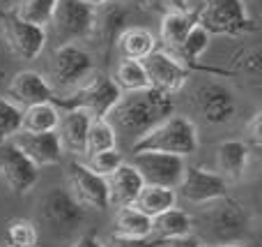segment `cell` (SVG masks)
I'll use <instances>...</instances> for the list:
<instances>
[{"label":"cell","instance_id":"cell-32","mask_svg":"<svg viewBox=\"0 0 262 247\" xmlns=\"http://www.w3.org/2000/svg\"><path fill=\"white\" fill-rule=\"evenodd\" d=\"M37 226L35 222L16 217V220H9L7 229H5V245L9 247H35L37 245Z\"/></svg>","mask_w":262,"mask_h":247},{"label":"cell","instance_id":"cell-17","mask_svg":"<svg viewBox=\"0 0 262 247\" xmlns=\"http://www.w3.org/2000/svg\"><path fill=\"white\" fill-rule=\"evenodd\" d=\"M136 12V7H129V3H104L97 7L95 14V28L92 35L95 40H99L101 46H113L118 42L120 32L124 28H129V18Z\"/></svg>","mask_w":262,"mask_h":247},{"label":"cell","instance_id":"cell-38","mask_svg":"<svg viewBox=\"0 0 262 247\" xmlns=\"http://www.w3.org/2000/svg\"><path fill=\"white\" fill-rule=\"evenodd\" d=\"M72 247H104V240H99L92 234H85V236H81Z\"/></svg>","mask_w":262,"mask_h":247},{"label":"cell","instance_id":"cell-28","mask_svg":"<svg viewBox=\"0 0 262 247\" xmlns=\"http://www.w3.org/2000/svg\"><path fill=\"white\" fill-rule=\"evenodd\" d=\"M209 40H212V35H209L200 23H195V26L191 28V32L186 35V40L182 42V46L172 55H175L180 63H184L186 67H195L198 60L203 58V53L209 49Z\"/></svg>","mask_w":262,"mask_h":247},{"label":"cell","instance_id":"cell-3","mask_svg":"<svg viewBox=\"0 0 262 247\" xmlns=\"http://www.w3.org/2000/svg\"><path fill=\"white\" fill-rule=\"evenodd\" d=\"M198 129L195 123L184 116H168L159 125H154L149 132L131 141V150L145 153V150H159V153H170V155L191 157L198 150Z\"/></svg>","mask_w":262,"mask_h":247},{"label":"cell","instance_id":"cell-12","mask_svg":"<svg viewBox=\"0 0 262 247\" xmlns=\"http://www.w3.org/2000/svg\"><path fill=\"white\" fill-rule=\"evenodd\" d=\"M193 106L207 123H230L237 113V97L230 86L221 81H203L193 90Z\"/></svg>","mask_w":262,"mask_h":247},{"label":"cell","instance_id":"cell-10","mask_svg":"<svg viewBox=\"0 0 262 247\" xmlns=\"http://www.w3.org/2000/svg\"><path fill=\"white\" fill-rule=\"evenodd\" d=\"M131 164L140 174L143 183L163 185V187L175 189L186 169V157L170 155V153H159V150H145V153H134V162Z\"/></svg>","mask_w":262,"mask_h":247},{"label":"cell","instance_id":"cell-8","mask_svg":"<svg viewBox=\"0 0 262 247\" xmlns=\"http://www.w3.org/2000/svg\"><path fill=\"white\" fill-rule=\"evenodd\" d=\"M0 32H3V40L7 42L9 51L21 60L39 58L41 51L46 49V42H49L46 28L21 21L12 12L0 14Z\"/></svg>","mask_w":262,"mask_h":247},{"label":"cell","instance_id":"cell-30","mask_svg":"<svg viewBox=\"0 0 262 247\" xmlns=\"http://www.w3.org/2000/svg\"><path fill=\"white\" fill-rule=\"evenodd\" d=\"M118 146V134L115 127L111 125L108 118H92L90 127H88V137H85V155L92 153L106 150V148Z\"/></svg>","mask_w":262,"mask_h":247},{"label":"cell","instance_id":"cell-25","mask_svg":"<svg viewBox=\"0 0 262 247\" xmlns=\"http://www.w3.org/2000/svg\"><path fill=\"white\" fill-rule=\"evenodd\" d=\"M113 234L129 236V238L152 236V217L145 215L136 206H122L113 217Z\"/></svg>","mask_w":262,"mask_h":247},{"label":"cell","instance_id":"cell-22","mask_svg":"<svg viewBox=\"0 0 262 247\" xmlns=\"http://www.w3.org/2000/svg\"><path fill=\"white\" fill-rule=\"evenodd\" d=\"M195 23H198V12H191V9H168L161 16V23H159V37H161L163 51L175 53Z\"/></svg>","mask_w":262,"mask_h":247},{"label":"cell","instance_id":"cell-35","mask_svg":"<svg viewBox=\"0 0 262 247\" xmlns=\"http://www.w3.org/2000/svg\"><path fill=\"white\" fill-rule=\"evenodd\" d=\"M163 240L154 238V236H145V238H129V236L111 234L104 240V247H161Z\"/></svg>","mask_w":262,"mask_h":247},{"label":"cell","instance_id":"cell-6","mask_svg":"<svg viewBox=\"0 0 262 247\" xmlns=\"http://www.w3.org/2000/svg\"><path fill=\"white\" fill-rule=\"evenodd\" d=\"M97 7L83 3V0H58L55 12L51 16V35L55 40V46L62 44H78L83 40H90L95 28Z\"/></svg>","mask_w":262,"mask_h":247},{"label":"cell","instance_id":"cell-39","mask_svg":"<svg viewBox=\"0 0 262 247\" xmlns=\"http://www.w3.org/2000/svg\"><path fill=\"white\" fill-rule=\"evenodd\" d=\"M168 247H200V240L193 236H184L177 240H168Z\"/></svg>","mask_w":262,"mask_h":247},{"label":"cell","instance_id":"cell-26","mask_svg":"<svg viewBox=\"0 0 262 247\" xmlns=\"http://www.w3.org/2000/svg\"><path fill=\"white\" fill-rule=\"evenodd\" d=\"M177 203V192L172 187H163V185H143V189L138 192V197H136L134 206L138 208V211H143L145 215L154 217L159 215V213L168 211V208H172Z\"/></svg>","mask_w":262,"mask_h":247},{"label":"cell","instance_id":"cell-1","mask_svg":"<svg viewBox=\"0 0 262 247\" xmlns=\"http://www.w3.org/2000/svg\"><path fill=\"white\" fill-rule=\"evenodd\" d=\"M172 113H175L172 95H166V92L147 86L140 88V90L122 92V97L113 106L108 118H113V123H111L113 127L129 134L136 141L138 137H143L154 125H159Z\"/></svg>","mask_w":262,"mask_h":247},{"label":"cell","instance_id":"cell-40","mask_svg":"<svg viewBox=\"0 0 262 247\" xmlns=\"http://www.w3.org/2000/svg\"><path fill=\"white\" fill-rule=\"evenodd\" d=\"M200 247H249V245H246L244 243V240H237V243H212V245H203V243H200Z\"/></svg>","mask_w":262,"mask_h":247},{"label":"cell","instance_id":"cell-11","mask_svg":"<svg viewBox=\"0 0 262 247\" xmlns=\"http://www.w3.org/2000/svg\"><path fill=\"white\" fill-rule=\"evenodd\" d=\"M0 180L16 197L32 192L39 180V166H35L12 141L0 143Z\"/></svg>","mask_w":262,"mask_h":247},{"label":"cell","instance_id":"cell-13","mask_svg":"<svg viewBox=\"0 0 262 247\" xmlns=\"http://www.w3.org/2000/svg\"><path fill=\"white\" fill-rule=\"evenodd\" d=\"M140 63H143L145 74H147V86L157 88L166 95L180 92L189 81V67L163 49H154Z\"/></svg>","mask_w":262,"mask_h":247},{"label":"cell","instance_id":"cell-23","mask_svg":"<svg viewBox=\"0 0 262 247\" xmlns=\"http://www.w3.org/2000/svg\"><path fill=\"white\" fill-rule=\"evenodd\" d=\"M191 234H193V217L177 206L152 217V236L163 240V243L184 238V236H191Z\"/></svg>","mask_w":262,"mask_h":247},{"label":"cell","instance_id":"cell-41","mask_svg":"<svg viewBox=\"0 0 262 247\" xmlns=\"http://www.w3.org/2000/svg\"><path fill=\"white\" fill-rule=\"evenodd\" d=\"M172 9H189V0H168Z\"/></svg>","mask_w":262,"mask_h":247},{"label":"cell","instance_id":"cell-43","mask_svg":"<svg viewBox=\"0 0 262 247\" xmlns=\"http://www.w3.org/2000/svg\"><path fill=\"white\" fill-rule=\"evenodd\" d=\"M3 247H9V245H3Z\"/></svg>","mask_w":262,"mask_h":247},{"label":"cell","instance_id":"cell-27","mask_svg":"<svg viewBox=\"0 0 262 247\" xmlns=\"http://www.w3.org/2000/svg\"><path fill=\"white\" fill-rule=\"evenodd\" d=\"M60 111L53 102H39L23 109L21 129L23 132H55Z\"/></svg>","mask_w":262,"mask_h":247},{"label":"cell","instance_id":"cell-20","mask_svg":"<svg viewBox=\"0 0 262 247\" xmlns=\"http://www.w3.org/2000/svg\"><path fill=\"white\" fill-rule=\"evenodd\" d=\"M143 178L136 171L134 164L122 162L111 176H106V194H108V206L122 208V206H134L138 192L143 189Z\"/></svg>","mask_w":262,"mask_h":247},{"label":"cell","instance_id":"cell-7","mask_svg":"<svg viewBox=\"0 0 262 247\" xmlns=\"http://www.w3.org/2000/svg\"><path fill=\"white\" fill-rule=\"evenodd\" d=\"M95 72V58L88 49L78 44L55 46L49 60V83L55 92L72 90Z\"/></svg>","mask_w":262,"mask_h":247},{"label":"cell","instance_id":"cell-29","mask_svg":"<svg viewBox=\"0 0 262 247\" xmlns=\"http://www.w3.org/2000/svg\"><path fill=\"white\" fill-rule=\"evenodd\" d=\"M55 3L58 0H16V5L12 7V14L26 23L46 28L55 12Z\"/></svg>","mask_w":262,"mask_h":247},{"label":"cell","instance_id":"cell-37","mask_svg":"<svg viewBox=\"0 0 262 247\" xmlns=\"http://www.w3.org/2000/svg\"><path fill=\"white\" fill-rule=\"evenodd\" d=\"M246 132H249V137H246V143H249L251 150H260L262 146V113H253V118H251V123L246 125Z\"/></svg>","mask_w":262,"mask_h":247},{"label":"cell","instance_id":"cell-4","mask_svg":"<svg viewBox=\"0 0 262 247\" xmlns=\"http://www.w3.org/2000/svg\"><path fill=\"white\" fill-rule=\"evenodd\" d=\"M120 97H122V90L113 81V77L95 69L85 81L72 88L67 97H62V100L53 97V104L62 106V109H85L92 118H108V113L118 104Z\"/></svg>","mask_w":262,"mask_h":247},{"label":"cell","instance_id":"cell-42","mask_svg":"<svg viewBox=\"0 0 262 247\" xmlns=\"http://www.w3.org/2000/svg\"><path fill=\"white\" fill-rule=\"evenodd\" d=\"M83 3H88V5H92V7H99V5H104V3H108V0H83Z\"/></svg>","mask_w":262,"mask_h":247},{"label":"cell","instance_id":"cell-2","mask_svg":"<svg viewBox=\"0 0 262 247\" xmlns=\"http://www.w3.org/2000/svg\"><path fill=\"white\" fill-rule=\"evenodd\" d=\"M193 229L200 231L207 243H237L253 229V217L249 208L242 206L237 199L216 197L198 206V215L193 217Z\"/></svg>","mask_w":262,"mask_h":247},{"label":"cell","instance_id":"cell-15","mask_svg":"<svg viewBox=\"0 0 262 247\" xmlns=\"http://www.w3.org/2000/svg\"><path fill=\"white\" fill-rule=\"evenodd\" d=\"M83 211L67 187H51L39 201V215L53 229L72 231L83 222Z\"/></svg>","mask_w":262,"mask_h":247},{"label":"cell","instance_id":"cell-31","mask_svg":"<svg viewBox=\"0 0 262 247\" xmlns=\"http://www.w3.org/2000/svg\"><path fill=\"white\" fill-rule=\"evenodd\" d=\"M113 81L120 86V90H140V88H147V74H145V67L140 60H129L122 58L115 69Z\"/></svg>","mask_w":262,"mask_h":247},{"label":"cell","instance_id":"cell-21","mask_svg":"<svg viewBox=\"0 0 262 247\" xmlns=\"http://www.w3.org/2000/svg\"><path fill=\"white\" fill-rule=\"evenodd\" d=\"M216 157V174H221L228 183H237L246 176L251 160V148L246 141L239 139H230V141H221L214 150Z\"/></svg>","mask_w":262,"mask_h":247},{"label":"cell","instance_id":"cell-19","mask_svg":"<svg viewBox=\"0 0 262 247\" xmlns=\"http://www.w3.org/2000/svg\"><path fill=\"white\" fill-rule=\"evenodd\" d=\"M90 120L92 116L85 109H64V113H60L55 134H58L60 146H62L64 153L85 155V137Z\"/></svg>","mask_w":262,"mask_h":247},{"label":"cell","instance_id":"cell-24","mask_svg":"<svg viewBox=\"0 0 262 247\" xmlns=\"http://www.w3.org/2000/svg\"><path fill=\"white\" fill-rule=\"evenodd\" d=\"M118 51L122 58L129 60H143L145 55H149L154 49H157V37L143 26H129L120 32L118 37Z\"/></svg>","mask_w":262,"mask_h":247},{"label":"cell","instance_id":"cell-9","mask_svg":"<svg viewBox=\"0 0 262 247\" xmlns=\"http://www.w3.org/2000/svg\"><path fill=\"white\" fill-rule=\"evenodd\" d=\"M67 189L78 206L88 211H106L108 194H106V178L90 169L85 162H69L67 166Z\"/></svg>","mask_w":262,"mask_h":247},{"label":"cell","instance_id":"cell-34","mask_svg":"<svg viewBox=\"0 0 262 247\" xmlns=\"http://www.w3.org/2000/svg\"><path fill=\"white\" fill-rule=\"evenodd\" d=\"M88 157H90V160H88V166H90L95 174L104 176V178L111 176L124 162V157H122V153L118 150V146L106 148V150H99V153H92V155H88Z\"/></svg>","mask_w":262,"mask_h":247},{"label":"cell","instance_id":"cell-36","mask_svg":"<svg viewBox=\"0 0 262 247\" xmlns=\"http://www.w3.org/2000/svg\"><path fill=\"white\" fill-rule=\"evenodd\" d=\"M260 60H262V55H260V49H249V51H244L242 53V58H237L235 63H237V72L239 74H246V77H251V79H258L260 77Z\"/></svg>","mask_w":262,"mask_h":247},{"label":"cell","instance_id":"cell-5","mask_svg":"<svg viewBox=\"0 0 262 247\" xmlns=\"http://www.w3.org/2000/svg\"><path fill=\"white\" fill-rule=\"evenodd\" d=\"M198 23L209 35L235 37L258 30V23L249 16L244 0H205L198 9Z\"/></svg>","mask_w":262,"mask_h":247},{"label":"cell","instance_id":"cell-14","mask_svg":"<svg viewBox=\"0 0 262 247\" xmlns=\"http://www.w3.org/2000/svg\"><path fill=\"white\" fill-rule=\"evenodd\" d=\"M228 185L230 183L216 171H209L205 166H186L175 192L184 201L200 206L205 201H212V199L228 194Z\"/></svg>","mask_w":262,"mask_h":247},{"label":"cell","instance_id":"cell-18","mask_svg":"<svg viewBox=\"0 0 262 247\" xmlns=\"http://www.w3.org/2000/svg\"><path fill=\"white\" fill-rule=\"evenodd\" d=\"M7 97L26 109V106L39 104V102H53L55 90L51 88L49 79L41 77L39 72L23 69V72H16L12 77L7 86Z\"/></svg>","mask_w":262,"mask_h":247},{"label":"cell","instance_id":"cell-16","mask_svg":"<svg viewBox=\"0 0 262 247\" xmlns=\"http://www.w3.org/2000/svg\"><path fill=\"white\" fill-rule=\"evenodd\" d=\"M35 166H55L60 164L64 150L55 132H18L9 139Z\"/></svg>","mask_w":262,"mask_h":247},{"label":"cell","instance_id":"cell-33","mask_svg":"<svg viewBox=\"0 0 262 247\" xmlns=\"http://www.w3.org/2000/svg\"><path fill=\"white\" fill-rule=\"evenodd\" d=\"M23 106L12 102L9 97H0V143L14 139L21 132Z\"/></svg>","mask_w":262,"mask_h":247}]
</instances>
